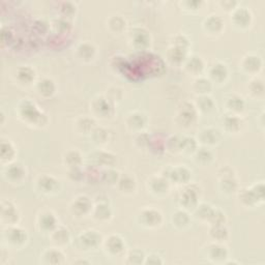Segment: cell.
Instances as JSON below:
<instances>
[{
	"label": "cell",
	"instance_id": "cell-1",
	"mask_svg": "<svg viewBox=\"0 0 265 265\" xmlns=\"http://www.w3.org/2000/svg\"><path fill=\"white\" fill-rule=\"evenodd\" d=\"M19 117L28 125L33 127H44L48 123L47 115L28 98L23 99L17 108Z\"/></svg>",
	"mask_w": 265,
	"mask_h": 265
},
{
	"label": "cell",
	"instance_id": "cell-2",
	"mask_svg": "<svg viewBox=\"0 0 265 265\" xmlns=\"http://www.w3.org/2000/svg\"><path fill=\"white\" fill-rule=\"evenodd\" d=\"M264 182L259 181L240 193V200L246 207H256L264 202Z\"/></svg>",
	"mask_w": 265,
	"mask_h": 265
},
{
	"label": "cell",
	"instance_id": "cell-3",
	"mask_svg": "<svg viewBox=\"0 0 265 265\" xmlns=\"http://www.w3.org/2000/svg\"><path fill=\"white\" fill-rule=\"evenodd\" d=\"M220 190L226 195H233L238 191V181L233 168L226 166L219 171Z\"/></svg>",
	"mask_w": 265,
	"mask_h": 265
},
{
	"label": "cell",
	"instance_id": "cell-4",
	"mask_svg": "<svg viewBox=\"0 0 265 265\" xmlns=\"http://www.w3.org/2000/svg\"><path fill=\"white\" fill-rule=\"evenodd\" d=\"M138 223L146 229H154L162 225L163 215L158 209L152 207H145L140 210L137 216Z\"/></svg>",
	"mask_w": 265,
	"mask_h": 265
},
{
	"label": "cell",
	"instance_id": "cell-5",
	"mask_svg": "<svg viewBox=\"0 0 265 265\" xmlns=\"http://www.w3.org/2000/svg\"><path fill=\"white\" fill-rule=\"evenodd\" d=\"M90 110L93 114L99 118L108 119L114 115V104H112L105 96H97L92 99L90 104Z\"/></svg>",
	"mask_w": 265,
	"mask_h": 265
},
{
	"label": "cell",
	"instance_id": "cell-6",
	"mask_svg": "<svg viewBox=\"0 0 265 265\" xmlns=\"http://www.w3.org/2000/svg\"><path fill=\"white\" fill-rule=\"evenodd\" d=\"M129 42L138 51H145L150 47L151 38L149 32L143 27H135L130 31Z\"/></svg>",
	"mask_w": 265,
	"mask_h": 265
},
{
	"label": "cell",
	"instance_id": "cell-7",
	"mask_svg": "<svg viewBox=\"0 0 265 265\" xmlns=\"http://www.w3.org/2000/svg\"><path fill=\"white\" fill-rule=\"evenodd\" d=\"M253 22L252 12L245 7L236 8L231 12V23L237 29H248Z\"/></svg>",
	"mask_w": 265,
	"mask_h": 265
},
{
	"label": "cell",
	"instance_id": "cell-8",
	"mask_svg": "<svg viewBox=\"0 0 265 265\" xmlns=\"http://www.w3.org/2000/svg\"><path fill=\"white\" fill-rule=\"evenodd\" d=\"M161 175L174 183L186 184L190 181L192 173L184 166H177V167H170L165 169L164 173Z\"/></svg>",
	"mask_w": 265,
	"mask_h": 265
},
{
	"label": "cell",
	"instance_id": "cell-9",
	"mask_svg": "<svg viewBox=\"0 0 265 265\" xmlns=\"http://www.w3.org/2000/svg\"><path fill=\"white\" fill-rule=\"evenodd\" d=\"M4 238L10 246L15 248H21L27 242V233L25 230L19 227L9 226L8 229L4 231Z\"/></svg>",
	"mask_w": 265,
	"mask_h": 265
},
{
	"label": "cell",
	"instance_id": "cell-10",
	"mask_svg": "<svg viewBox=\"0 0 265 265\" xmlns=\"http://www.w3.org/2000/svg\"><path fill=\"white\" fill-rule=\"evenodd\" d=\"M198 111L194 104L190 102H184L179 108L176 119L177 122L182 126H191L197 119Z\"/></svg>",
	"mask_w": 265,
	"mask_h": 265
},
{
	"label": "cell",
	"instance_id": "cell-11",
	"mask_svg": "<svg viewBox=\"0 0 265 265\" xmlns=\"http://www.w3.org/2000/svg\"><path fill=\"white\" fill-rule=\"evenodd\" d=\"M222 134L221 131L213 126L202 128L198 134L197 142L204 146H216L221 142Z\"/></svg>",
	"mask_w": 265,
	"mask_h": 265
},
{
	"label": "cell",
	"instance_id": "cell-12",
	"mask_svg": "<svg viewBox=\"0 0 265 265\" xmlns=\"http://www.w3.org/2000/svg\"><path fill=\"white\" fill-rule=\"evenodd\" d=\"M89 160L92 163V165L97 166V167L112 168L114 167L117 157L115 154H113L110 151L98 149L90 154Z\"/></svg>",
	"mask_w": 265,
	"mask_h": 265
},
{
	"label": "cell",
	"instance_id": "cell-13",
	"mask_svg": "<svg viewBox=\"0 0 265 265\" xmlns=\"http://www.w3.org/2000/svg\"><path fill=\"white\" fill-rule=\"evenodd\" d=\"M262 59L259 55L249 53L245 55L241 61L242 70L248 75H257L262 70Z\"/></svg>",
	"mask_w": 265,
	"mask_h": 265
},
{
	"label": "cell",
	"instance_id": "cell-14",
	"mask_svg": "<svg viewBox=\"0 0 265 265\" xmlns=\"http://www.w3.org/2000/svg\"><path fill=\"white\" fill-rule=\"evenodd\" d=\"M37 188L45 195H55L59 192L60 183L54 176L44 174L37 179Z\"/></svg>",
	"mask_w": 265,
	"mask_h": 265
},
{
	"label": "cell",
	"instance_id": "cell-15",
	"mask_svg": "<svg viewBox=\"0 0 265 265\" xmlns=\"http://www.w3.org/2000/svg\"><path fill=\"white\" fill-rule=\"evenodd\" d=\"M208 79L213 83L217 84H225V82L228 79L229 76V71L227 65L221 61L215 62L213 65L209 66V69L207 71Z\"/></svg>",
	"mask_w": 265,
	"mask_h": 265
},
{
	"label": "cell",
	"instance_id": "cell-16",
	"mask_svg": "<svg viewBox=\"0 0 265 265\" xmlns=\"http://www.w3.org/2000/svg\"><path fill=\"white\" fill-rule=\"evenodd\" d=\"M102 241V235L95 230L84 231L78 237L79 246L84 250H92L97 248Z\"/></svg>",
	"mask_w": 265,
	"mask_h": 265
},
{
	"label": "cell",
	"instance_id": "cell-17",
	"mask_svg": "<svg viewBox=\"0 0 265 265\" xmlns=\"http://www.w3.org/2000/svg\"><path fill=\"white\" fill-rule=\"evenodd\" d=\"M147 117L144 113L139 111L130 112L126 119H125V125L127 129L134 132H141L147 125Z\"/></svg>",
	"mask_w": 265,
	"mask_h": 265
},
{
	"label": "cell",
	"instance_id": "cell-18",
	"mask_svg": "<svg viewBox=\"0 0 265 265\" xmlns=\"http://www.w3.org/2000/svg\"><path fill=\"white\" fill-rule=\"evenodd\" d=\"M93 208L90 198L85 195H80L74 199L71 204V210L75 216L84 217L91 214Z\"/></svg>",
	"mask_w": 265,
	"mask_h": 265
},
{
	"label": "cell",
	"instance_id": "cell-19",
	"mask_svg": "<svg viewBox=\"0 0 265 265\" xmlns=\"http://www.w3.org/2000/svg\"><path fill=\"white\" fill-rule=\"evenodd\" d=\"M202 28L204 32L208 36L216 37L222 33V31L225 28L224 20L217 15H210L207 18L204 19L202 23Z\"/></svg>",
	"mask_w": 265,
	"mask_h": 265
},
{
	"label": "cell",
	"instance_id": "cell-20",
	"mask_svg": "<svg viewBox=\"0 0 265 265\" xmlns=\"http://www.w3.org/2000/svg\"><path fill=\"white\" fill-rule=\"evenodd\" d=\"M37 226L41 232L50 234L51 232L58 226V221L52 211L46 210V211H42L38 216Z\"/></svg>",
	"mask_w": 265,
	"mask_h": 265
},
{
	"label": "cell",
	"instance_id": "cell-21",
	"mask_svg": "<svg viewBox=\"0 0 265 265\" xmlns=\"http://www.w3.org/2000/svg\"><path fill=\"white\" fill-rule=\"evenodd\" d=\"M147 188L151 194L155 196H164L168 194L170 190V181L163 175L152 176L147 181Z\"/></svg>",
	"mask_w": 265,
	"mask_h": 265
},
{
	"label": "cell",
	"instance_id": "cell-22",
	"mask_svg": "<svg viewBox=\"0 0 265 265\" xmlns=\"http://www.w3.org/2000/svg\"><path fill=\"white\" fill-rule=\"evenodd\" d=\"M5 176L11 183H22L26 178V170L19 163H10L6 168Z\"/></svg>",
	"mask_w": 265,
	"mask_h": 265
},
{
	"label": "cell",
	"instance_id": "cell-23",
	"mask_svg": "<svg viewBox=\"0 0 265 265\" xmlns=\"http://www.w3.org/2000/svg\"><path fill=\"white\" fill-rule=\"evenodd\" d=\"M199 192L195 189V186H190L183 190L180 195L179 202L180 205L187 209H193L198 206Z\"/></svg>",
	"mask_w": 265,
	"mask_h": 265
},
{
	"label": "cell",
	"instance_id": "cell-24",
	"mask_svg": "<svg viewBox=\"0 0 265 265\" xmlns=\"http://www.w3.org/2000/svg\"><path fill=\"white\" fill-rule=\"evenodd\" d=\"M184 70L190 74L194 76H199L203 73L205 70V63L204 60L198 55H192L188 57L183 63Z\"/></svg>",
	"mask_w": 265,
	"mask_h": 265
},
{
	"label": "cell",
	"instance_id": "cell-25",
	"mask_svg": "<svg viewBox=\"0 0 265 265\" xmlns=\"http://www.w3.org/2000/svg\"><path fill=\"white\" fill-rule=\"evenodd\" d=\"M104 248L107 254L111 256H118L124 251V242L117 234H111L104 241Z\"/></svg>",
	"mask_w": 265,
	"mask_h": 265
},
{
	"label": "cell",
	"instance_id": "cell-26",
	"mask_svg": "<svg viewBox=\"0 0 265 265\" xmlns=\"http://www.w3.org/2000/svg\"><path fill=\"white\" fill-rule=\"evenodd\" d=\"M245 122L241 115L229 114L223 119V128L228 134H238L242 130Z\"/></svg>",
	"mask_w": 265,
	"mask_h": 265
},
{
	"label": "cell",
	"instance_id": "cell-27",
	"mask_svg": "<svg viewBox=\"0 0 265 265\" xmlns=\"http://www.w3.org/2000/svg\"><path fill=\"white\" fill-rule=\"evenodd\" d=\"M225 107L230 114L241 115L246 108V102L241 95L232 94L226 99Z\"/></svg>",
	"mask_w": 265,
	"mask_h": 265
},
{
	"label": "cell",
	"instance_id": "cell-28",
	"mask_svg": "<svg viewBox=\"0 0 265 265\" xmlns=\"http://www.w3.org/2000/svg\"><path fill=\"white\" fill-rule=\"evenodd\" d=\"M2 220L3 222H6L9 226H15L19 222L20 215L18 209L13 203L3 202Z\"/></svg>",
	"mask_w": 265,
	"mask_h": 265
},
{
	"label": "cell",
	"instance_id": "cell-29",
	"mask_svg": "<svg viewBox=\"0 0 265 265\" xmlns=\"http://www.w3.org/2000/svg\"><path fill=\"white\" fill-rule=\"evenodd\" d=\"M51 242L57 247H63L68 244L71 240V235L69 230L64 226H57L51 233L49 234Z\"/></svg>",
	"mask_w": 265,
	"mask_h": 265
},
{
	"label": "cell",
	"instance_id": "cell-30",
	"mask_svg": "<svg viewBox=\"0 0 265 265\" xmlns=\"http://www.w3.org/2000/svg\"><path fill=\"white\" fill-rule=\"evenodd\" d=\"M91 216L97 222L106 223L112 219V209L107 203H96L92 208Z\"/></svg>",
	"mask_w": 265,
	"mask_h": 265
},
{
	"label": "cell",
	"instance_id": "cell-31",
	"mask_svg": "<svg viewBox=\"0 0 265 265\" xmlns=\"http://www.w3.org/2000/svg\"><path fill=\"white\" fill-rule=\"evenodd\" d=\"M207 251V257L213 262H221L225 260V258L228 257V251L227 248L219 243H213L209 244L206 248Z\"/></svg>",
	"mask_w": 265,
	"mask_h": 265
},
{
	"label": "cell",
	"instance_id": "cell-32",
	"mask_svg": "<svg viewBox=\"0 0 265 265\" xmlns=\"http://www.w3.org/2000/svg\"><path fill=\"white\" fill-rule=\"evenodd\" d=\"M76 54L79 59L84 62H90L96 54V49L92 43L83 42L78 45L76 49Z\"/></svg>",
	"mask_w": 265,
	"mask_h": 265
},
{
	"label": "cell",
	"instance_id": "cell-33",
	"mask_svg": "<svg viewBox=\"0 0 265 265\" xmlns=\"http://www.w3.org/2000/svg\"><path fill=\"white\" fill-rule=\"evenodd\" d=\"M51 27H52V31L54 35L61 36V37L68 35V33H70L73 28L71 21L63 17H59V18H56L55 20H53Z\"/></svg>",
	"mask_w": 265,
	"mask_h": 265
},
{
	"label": "cell",
	"instance_id": "cell-34",
	"mask_svg": "<svg viewBox=\"0 0 265 265\" xmlns=\"http://www.w3.org/2000/svg\"><path fill=\"white\" fill-rule=\"evenodd\" d=\"M36 87L38 93L45 98L53 96L56 92V84L51 78H43L39 80Z\"/></svg>",
	"mask_w": 265,
	"mask_h": 265
},
{
	"label": "cell",
	"instance_id": "cell-35",
	"mask_svg": "<svg viewBox=\"0 0 265 265\" xmlns=\"http://www.w3.org/2000/svg\"><path fill=\"white\" fill-rule=\"evenodd\" d=\"M116 186L118 187L119 191L122 194H125V195H130L132 193H135L136 188H137V183H136L135 177L129 175V174H122V175H120Z\"/></svg>",
	"mask_w": 265,
	"mask_h": 265
},
{
	"label": "cell",
	"instance_id": "cell-36",
	"mask_svg": "<svg viewBox=\"0 0 265 265\" xmlns=\"http://www.w3.org/2000/svg\"><path fill=\"white\" fill-rule=\"evenodd\" d=\"M194 105H195L198 113L201 112L204 114L210 113L211 111L215 110V107H216L214 99L208 94L207 95H198Z\"/></svg>",
	"mask_w": 265,
	"mask_h": 265
},
{
	"label": "cell",
	"instance_id": "cell-37",
	"mask_svg": "<svg viewBox=\"0 0 265 265\" xmlns=\"http://www.w3.org/2000/svg\"><path fill=\"white\" fill-rule=\"evenodd\" d=\"M197 95H207L213 89V82L205 77H198L193 82L192 86Z\"/></svg>",
	"mask_w": 265,
	"mask_h": 265
},
{
	"label": "cell",
	"instance_id": "cell-38",
	"mask_svg": "<svg viewBox=\"0 0 265 265\" xmlns=\"http://www.w3.org/2000/svg\"><path fill=\"white\" fill-rule=\"evenodd\" d=\"M82 163H83L82 155L80 151H78L77 149H71L69 151H66L63 155V164L69 169L81 167Z\"/></svg>",
	"mask_w": 265,
	"mask_h": 265
},
{
	"label": "cell",
	"instance_id": "cell-39",
	"mask_svg": "<svg viewBox=\"0 0 265 265\" xmlns=\"http://www.w3.org/2000/svg\"><path fill=\"white\" fill-rule=\"evenodd\" d=\"M248 90H249V93L252 97L257 98V99L263 98L264 93H265L264 81L261 78H258V77L253 78L248 85Z\"/></svg>",
	"mask_w": 265,
	"mask_h": 265
},
{
	"label": "cell",
	"instance_id": "cell-40",
	"mask_svg": "<svg viewBox=\"0 0 265 265\" xmlns=\"http://www.w3.org/2000/svg\"><path fill=\"white\" fill-rule=\"evenodd\" d=\"M109 30L115 35H120L126 28V21L119 15H112L107 20Z\"/></svg>",
	"mask_w": 265,
	"mask_h": 265
},
{
	"label": "cell",
	"instance_id": "cell-41",
	"mask_svg": "<svg viewBox=\"0 0 265 265\" xmlns=\"http://www.w3.org/2000/svg\"><path fill=\"white\" fill-rule=\"evenodd\" d=\"M172 225L176 229H186L191 223L190 215L186 210H177L172 215Z\"/></svg>",
	"mask_w": 265,
	"mask_h": 265
},
{
	"label": "cell",
	"instance_id": "cell-42",
	"mask_svg": "<svg viewBox=\"0 0 265 265\" xmlns=\"http://www.w3.org/2000/svg\"><path fill=\"white\" fill-rule=\"evenodd\" d=\"M168 58L172 63H175V64L184 63L186 59L188 58V50L179 48V47L171 46L168 49Z\"/></svg>",
	"mask_w": 265,
	"mask_h": 265
},
{
	"label": "cell",
	"instance_id": "cell-43",
	"mask_svg": "<svg viewBox=\"0 0 265 265\" xmlns=\"http://www.w3.org/2000/svg\"><path fill=\"white\" fill-rule=\"evenodd\" d=\"M36 78V72L30 66H21L17 71V79L22 84H31L35 81Z\"/></svg>",
	"mask_w": 265,
	"mask_h": 265
},
{
	"label": "cell",
	"instance_id": "cell-44",
	"mask_svg": "<svg viewBox=\"0 0 265 265\" xmlns=\"http://www.w3.org/2000/svg\"><path fill=\"white\" fill-rule=\"evenodd\" d=\"M195 161L197 164H200L203 166L209 165L211 164V162L214 161V153L210 149H208L207 147H201V148H198L195 153Z\"/></svg>",
	"mask_w": 265,
	"mask_h": 265
},
{
	"label": "cell",
	"instance_id": "cell-45",
	"mask_svg": "<svg viewBox=\"0 0 265 265\" xmlns=\"http://www.w3.org/2000/svg\"><path fill=\"white\" fill-rule=\"evenodd\" d=\"M96 127L94 119L90 117H81L76 121V128L80 134H91L92 130Z\"/></svg>",
	"mask_w": 265,
	"mask_h": 265
},
{
	"label": "cell",
	"instance_id": "cell-46",
	"mask_svg": "<svg viewBox=\"0 0 265 265\" xmlns=\"http://www.w3.org/2000/svg\"><path fill=\"white\" fill-rule=\"evenodd\" d=\"M209 235L216 242H223L228 238L229 232L225 224H218V225H210Z\"/></svg>",
	"mask_w": 265,
	"mask_h": 265
},
{
	"label": "cell",
	"instance_id": "cell-47",
	"mask_svg": "<svg viewBox=\"0 0 265 265\" xmlns=\"http://www.w3.org/2000/svg\"><path fill=\"white\" fill-rule=\"evenodd\" d=\"M57 10L60 14V17L69 19L75 16L77 13V5L73 2H60L57 5Z\"/></svg>",
	"mask_w": 265,
	"mask_h": 265
},
{
	"label": "cell",
	"instance_id": "cell-48",
	"mask_svg": "<svg viewBox=\"0 0 265 265\" xmlns=\"http://www.w3.org/2000/svg\"><path fill=\"white\" fill-rule=\"evenodd\" d=\"M43 257L45 258L46 262L50 264H60L64 262V255L59 250V248H52L45 251Z\"/></svg>",
	"mask_w": 265,
	"mask_h": 265
},
{
	"label": "cell",
	"instance_id": "cell-49",
	"mask_svg": "<svg viewBox=\"0 0 265 265\" xmlns=\"http://www.w3.org/2000/svg\"><path fill=\"white\" fill-rule=\"evenodd\" d=\"M91 139L95 144H106L109 140V131L103 126H96L90 134Z\"/></svg>",
	"mask_w": 265,
	"mask_h": 265
},
{
	"label": "cell",
	"instance_id": "cell-50",
	"mask_svg": "<svg viewBox=\"0 0 265 265\" xmlns=\"http://www.w3.org/2000/svg\"><path fill=\"white\" fill-rule=\"evenodd\" d=\"M84 178L89 183H96L98 181H102V171L97 166L91 165L84 171Z\"/></svg>",
	"mask_w": 265,
	"mask_h": 265
},
{
	"label": "cell",
	"instance_id": "cell-51",
	"mask_svg": "<svg viewBox=\"0 0 265 265\" xmlns=\"http://www.w3.org/2000/svg\"><path fill=\"white\" fill-rule=\"evenodd\" d=\"M0 154H2V160L5 162H9L12 163V161L14 160L15 155H16V149L14 147V145L12 144V142L10 141H6L4 140L2 142V149H0Z\"/></svg>",
	"mask_w": 265,
	"mask_h": 265
},
{
	"label": "cell",
	"instance_id": "cell-52",
	"mask_svg": "<svg viewBox=\"0 0 265 265\" xmlns=\"http://www.w3.org/2000/svg\"><path fill=\"white\" fill-rule=\"evenodd\" d=\"M215 209L216 208L213 207L211 205L203 203V204L198 205L196 207V216L198 217V219H200V220L205 221V222H209Z\"/></svg>",
	"mask_w": 265,
	"mask_h": 265
},
{
	"label": "cell",
	"instance_id": "cell-53",
	"mask_svg": "<svg viewBox=\"0 0 265 265\" xmlns=\"http://www.w3.org/2000/svg\"><path fill=\"white\" fill-rule=\"evenodd\" d=\"M183 136H171L167 141L165 142L166 149L172 153L181 152V144H182Z\"/></svg>",
	"mask_w": 265,
	"mask_h": 265
},
{
	"label": "cell",
	"instance_id": "cell-54",
	"mask_svg": "<svg viewBox=\"0 0 265 265\" xmlns=\"http://www.w3.org/2000/svg\"><path fill=\"white\" fill-rule=\"evenodd\" d=\"M120 174L118 171L114 170L113 168H107L106 170L102 171V181L109 186H116Z\"/></svg>",
	"mask_w": 265,
	"mask_h": 265
},
{
	"label": "cell",
	"instance_id": "cell-55",
	"mask_svg": "<svg viewBox=\"0 0 265 265\" xmlns=\"http://www.w3.org/2000/svg\"><path fill=\"white\" fill-rule=\"evenodd\" d=\"M198 142L193 137H184L182 139L181 144V153L186 154H194L195 151L198 149Z\"/></svg>",
	"mask_w": 265,
	"mask_h": 265
},
{
	"label": "cell",
	"instance_id": "cell-56",
	"mask_svg": "<svg viewBox=\"0 0 265 265\" xmlns=\"http://www.w3.org/2000/svg\"><path fill=\"white\" fill-rule=\"evenodd\" d=\"M122 96H123L122 89L119 88V87L113 86V87H110L109 89H107L105 97L108 98L112 104H115L116 102H120L121 101Z\"/></svg>",
	"mask_w": 265,
	"mask_h": 265
},
{
	"label": "cell",
	"instance_id": "cell-57",
	"mask_svg": "<svg viewBox=\"0 0 265 265\" xmlns=\"http://www.w3.org/2000/svg\"><path fill=\"white\" fill-rule=\"evenodd\" d=\"M127 263L129 264H137V263H144L145 256L142 251L140 250H132L129 251L127 254Z\"/></svg>",
	"mask_w": 265,
	"mask_h": 265
},
{
	"label": "cell",
	"instance_id": "cell-58",
	"mask_svg": "<svg viewBox=\"0 0 265 265\" xmlns=\"http://www.w3.org/2000/svg\"><path fill=\"white\" fill-rule=\"evenodd\" d=\"M190 45H191V43H190L189 39L184 35H181V33H179V35H176L174 37L173 42H172V46L179 47V48H182V49H186V50L189 49Z\"/></svg>",
	"mask_w": 265,
	"mask_h": 265
},
{
	"label": "cell",
	"instance_id": "cell-59",
	"mask_svg": "<svg viewBox=\"0 0 265 265\" xmlns=\"http://www.w3.org/2000/svg\"><path fill=\"white\" fill-rule=\"evenodd\" d=\"M202 2H198V0H187V2H181L180 6L182 7L183 10L188 11H197L198 9H200L202 6Z\"/></svg>",
	"mask_w": 265,
	"mask_h": 265
},
{
	"label": "cell",
	"instance_id": "cell-60",
	"mask_svg": "<svg viewBox=\"0 0 265 265\" xmlns=\"http://www.w3.org/2000/svg\"><path fill=\"white\" fill-rule=\"evenodd\" d=\"M32 29L35 30L36 35L38 36H43L47 32L48 30V25L46 22H44L43 20H37L32 25Z\"/></svg>",
	"mask_w": 265,
	"mask_h": 265
},
{
	"label": "cell",
	"instance_id": "cell-61",
	"mask_svg": "<svg viewBox=\"0 0 265 265\" xmlns=\"http://www.w3.org/2000/svg\"><path fill=\"white\" fill-rule=\"evenodd\" d=\"M69 177L73 181H80L84 179V171L81 169V167L71 168L69 169Z\"/></svg>",
	"mask_w": 265,
	"mask_h": 265
},
{
	"label": "cell",
	"instance_id": "cell-62",
	"mask_svg": "<svg viewBox=\"0 0 265 265\" xmlns=\"http://www.w3.org/2000/svg\"><path fill=\"white\" fill-rule=\"evenodd\" d=\"M150 138L151 137L148 134H146V132L141 131V132H139V135L136 138V144L139 147H142V148L148 147L149 142H150Z\"/></svg>",
	"mask_w": 265,
	"mask_h": 265
},
{
	"label": "cell",
	"instance_id": "cell-63",
	"mask_svg": "<svg viewBox=\"0 0 265 265\" xmlns=\"http://www.w3.org/2000/svg\"><path fill=\"white\" fill-rule=\"evenodd\" d=\"M219 5L221 6V8L225 11H230L232 12L233 10H235L238 6L237 2H234V0H224V2H220Z\"/></svg>",
	"mask_w": 265,
	"mask_h": 265
},
{
	"label": "cell",
	"instance_id": "cell-64",
	"mask_svg": "<svg viewBox=\"0 0 265 265\" xmlns=\"http://www.w3.org/2000/svg\"><path fill=\"white\" fill-rule=\"evenodd\" d=\"M144 263H145V264H148V263H149V264H161V263H163V261L160 259V256L150 255V256L145 257Z\"/></svg>",
	"mask_w": 265,
	"mask_h": 265
}]
</instances>
